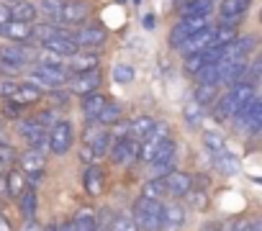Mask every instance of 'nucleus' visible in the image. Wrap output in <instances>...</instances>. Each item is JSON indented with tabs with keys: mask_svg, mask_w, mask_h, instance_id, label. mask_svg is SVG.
<instances>
[{
	"mask_svg": "<svg viewBox=\"0 0 262 231\" xmlns=\"http://www.w3.org/2000/svg\"><path fill=\"white\" fill-rule=\"evenodd\" d=\"M39 57V52L31 44H16V41H6L0 47V75L13 77L21 70H26L29 64H34Z\"/></svg>",
	"mask_w": 262,
	"mask_h": 231,
	"instance_id": "f257e3e1",
	"label": "nucleus"
},
{
	"mask_svg": "<svg viewBox=\"0 0 262 231\" xmlns=\"http://www.w3.org/2000/svg\"><path fill=\"white\" fill-rule=\"evenodd\" d=\"M134 221L142 231H162L165 223V200L142 195L134 205Z\"/></svg>",
	"mask_w": 262,
	"mask_h": 231,
	"instance_id": "f03ea898",
	"label": "nucleus"
},
{
	"mask_svg": "<svg viewBox=\"0 0 262 231\" xmlns=\"http://www.w3.org/2000/svg\"><path fill=\"white\" fill-rule=\"evenodd\" d=\"M108 149H111V131H108V129H103V124H100V126H95V121H90V126L85 129L82 149H80L82 162H85V165H93V159L105 157V154H108Z\"/></svg>",
	"mask_w": 262,
	"mask_h": 231,
	"instance_id": "7ed1b4c3",
	"label": "nucleus"
},
{
	"mask_svg": "<svg viewBox=\"0 0 262 231\" xmlns=\"http://www.w3.org/2000/svg\"><path fill=\"white\" fill-rule=\"evenodd\" d=\"M31 82H36L41 90H59L70 82V70L67 67H52V64H41L36 62L29 72Z\"/></svg>",
	"mask_w": 262,
	"mask_h": 231,
	"instance_id": "20e7f679",
	"label": "nucleus"
},
{
	"mask_svg": "<svg viewBox=\"0 0 262 231\" xmlns=\"http://www.w3.org/2000/svg\"><path fill=\"white\" fill-rule=\"evenodd\" d=\"M208 21H211V16H208V13H190V16H183V18H180V24L170 31V47L180 49V47L193 36V34L203 31V29L208 26Z\"/></svg>",
	"mask_w": 262,
	"mask_h": 231,
	"instance_id": "39448f33",
	"label": "nucleus"
},
{
	"mask_svg": "<svg viewBox=\"0 0 262 231\" xmlns=\"http://www.w3.org/2000/svg\"><path fill=\"white\" fill-rule=\"evenodd\" d=\"M72 144H75V129H72V124L70 121H57L49 129V149H52V154L62 157V154H67L72 149Z\"/></svg>",
	"mask_w": 262,
	"mask_h": 231,
	"instance_id": "423d86ee",
	"label": "nucleus"
},
{
	"mask_svg": "<svg viewBox=\"0 0 262 231\" xmlns=\"http://www.w3.org/2000/svg\"><path fill=\"white\" fill-rule=\"evenodd\" d=\"M108 154H111V162L113 165H131V162L139 157V142H134L128 134H123V136L113 139Z\"/></svg>",
	"mask_w": 262,
	"mask_h": 231,
	"instance_id": "0eeeda50",
	"label": "nucleus"
},
{
	"mask_svg": "<svg viewBox=\"0 0 262 231\" xmlns=\"http://www.w3.org/2000/svg\"><path fill=\"white\" fill-rule=\"evenodd\" d=\"M18 134L26 139L29 147L34 149H41V147H49V129L41 126L36 119H21L18 121Z\"/></svg>",
	"mask_w": 262,
	"mask_h": 231,
	"instance_id": "6e6552de",
	"label": "nucleus"
},
{
	"mask_svg": "<svg viewBox=\"0 0 262 231\" xmlns=\"http://www.w3.org/2000/svg\"><path fill=\"white\" fill-rule=\"evenodd\" d=\"M165 139H170V129H167V124H157V126L142 139V144H139V157H142V162H152Z\"/></svg>",
	"mask_w": 262,
	"mask_h": 231,
	"instance_id": "1a4fd4ad",
	"label": "nucleus"
},
{
	"mask_svg": "<svg viewBox=\"0 0 262 231\" xmlns=\"http://www.w3.org/2000/svg\"><path fill=\"white\" fill-rule=\"evenodd\" d=\"M0 39L6 41H16V44H31L34 41V24H26V21H6L0 26Z\"/></svg>",
	"mask_w": 262,
	"mask_h": 231,
	"instance_id": "9d476101",
	"label": "nucleus"
},
{
	"mask_svg": "<svg viewBox=\"0 0 262 231\" xmlns=\"http://www.w3.org/2000/svg\"><path fill=\"white\" fill-rule=\"evenodd\" d=\"M88 13H90V6L82 3V0H64V6H62L59 16L54 18V24H59V26H77V24H82L88 18Z\"/></svg>",
	"mask_w": 262,
	"mask_h": 231,
	"instance_id": "9b49d317",
	"label": "nucleus"
},
{
	"mask_svg": "<svg viewBox=\"0 0 262 231\" xmlns=\"http://www.w3.org/2000/svg\"><path fill=\"white\" fill-rule=\"evenodd\" d=\"M175 159H178V144H175V139L170 136V139H165L162 147L157 149V154H155V159H152V170H155L157 175H167V172H172Z\"/></svg>",
	"mask_w": 262,
	"mask_h": 231,
	"instance_id": "f8f14e48",
	"label": "nucleus"
},
{
	"mask_svg": "<svg viewBox=\"0 0 262 231\" xmlns=\"http://www.w3.org/2000/svg\"><path fill=\"white\" fill-rule=\"evenodd\" d=\"M100 70H85V72H75V77L67 82L70 85V93L75 95H88V93H95L100 87Z\"/></svg>",
	"mask_w": 262,
	"mask_h": 231,
	"instance_id": "ddd939ff",
	"label": "nucleus"
},
{
	"mask_svg": "<svg viewBox=\"0 0 262 231\" xmlns=\"http://www.w3.org/2000/svg\"><path fill=\"white\" fill-rule=\"evenodd\" d=\"M252 0H221V24H229V26H236L244 13L249 11Z\"/></svg>",
	"mask_w": 262,
	"mask_h": 231,
	"instance_id": "4468645a",
	"label": "nucleus"
},
{
	"mask_svg": "<svg viewBox=\"0 0 262 231\" xmlns=\"http://www.w3.org/2000/svg\"><path fill=\"white\" fill-rule=\"evenodd\" d=\"M162 180H165V188H167V195H170V198H183V195H188V190L193 188V177H190L188 172L172 170V172H167Z\"/></svg>",
	"mask_w": 262,
	"mask_h": 231,
	"instance_id": "2eb2a0df",
	"label": "nucleus"
},
{
	"mask_svg": "<svg viewBox=\"0 0 262 231\" xmlns=\"http://www.w3.org/2000/svg\"><path fill=\"white\" fill-rule=\"evenodd\" d=\"M105 39H108V34H105V29H100V26H85V29H80V31L75 34L77 47H80V49H90V52L98 49V47H103Z\"/></svg>",
	"mask_w": 262,
	"mask_h": 231,
	"instance_id": "dca6fc26",
	"label": "nucleus"
},
{
	"mask_svg": "<svg viewBox=\"0 0 262 231\" xmlns=\"http://www.w3.org/2000/svg\"><path fill=\"white\" fill-rule=\"evenodd\" d=\"M213 36H216V29H213V26H206L203 31L193 34L180 49H183L185 57H188V54H195V52H206V49L213 44Z\"/></svg>",
	"mask_w": 262,
	"mask_h": 231,
	"instance_id": "f3484780",
	"label": "nucleus"
},
{
	"mask_svg": "<svg viewBox=\"0 0 262 231\" xmlns=\"http://www.w3.org/2000/svg\"><path fill=\"white\" fill-rule=\"evenodd\" d=\"M44 98V90L36 85V82H18L16 85V93H13V98H8V100H16V103H21V105H34V103H39Z\"/></svg>",
	"mask_w": 262,
	"mask_h": 231,
	"instance_id": "a211bd4d",
	"label": "nucleus"
},
{
	"mask_svg": "<svg viewBox=\"0 0 262 231\" xmlns=\"http://www.w3.org/2000/svg\"><path fill=\"white\" fill-rule=\"evenodd\" d=\"M183 226H185V208H183L178 200L165 203V223H162V231H180Z\"/></svg>",
	"mask_w": 262,
	"mask_h": 231,
	"instance_id": "6ab92c4d",
	"label": "nucleus"
},
{
	"mask_svg": "<svg viewBox=\"0 0 262 231\" xmlns=\"http://www.w3.org/2000/svg\"><path fill=\"white\" fill-rule=\"evenodd\" d=\"M103 188H105V172L98 165H88V170H85V190H88V195L98 198L103 193Z\"/></svg>",
	"mask_w": 262,
	"mask_h": 231,
	"instance_id": "aec40b11",
	"label": "nucleus"
},
{
	"mask_svg": "<svg viewBox=\"0 0 262 231\" xmlns=\"http://www.w3.org/2000/svg\"><path fill=\"white\" fill-rule=\"evenodd\" d=\"M29 188V177H26V172L24 170H8L6 172V193L11 195V198H21V193Z\"/></svg>",
	"mask_w": 262,
	"mask_h": 231,
	"instance_id": "412c9836",
	"label": "nucleus"
},
{
	"mask_svg": "<svg viewBox=\"0 0 262 231\" xmlns=\"http://www.w3.org/2000/svg\"><path fill=\"white\" fill-rule=\"evenodd\" d=\"M105 103H108V98L100 95L98 90L82 95V113H85V119H88V121H98V113L105 108Z\"/></svg>",
	"mask_w": 262,
	"mask_h": 231,
	"instance_id": "4be33fe9",
	"label": "nucleus"
},
{
	"mask_svg": "<svg viewBox=\"0 0 262 231\" xmlns=\"http://www.w3.org/2000/svg\"><path fill=\"white\" fill-rule=\"evenodd\" d=\"M18 165H21V170H24L26 175L44 172V154H41V149H34V147H29V152L18 154Z\"/></svg>",
	"mask_w": 262,
	"mask_h": 231,
	"instance_id": "5701e85b",
	"label": "nucleus"
},
{
	"mask_svg": "<svg viewBox=\"0 0 262 231\" xmlns=\"http://www.w3.org/2000/svg\"><path fill=\"white\" fill-rule=\"evenodd\" d=\"M155 126H157V124H155L152 115H139V119H134V121H131V124L126 126V134H128L131 139H134V142H139V144H142V139H144Z\"/></svg>",
	"mask_w": 262,
	"mask_h": 231,
	"instance_id": "b1692460",
	"label": "nucleus"
},
{
	"mask_svg": "<svg viewBox=\"0 0 262 231\" xmlns=\"http://www.w3.org/2000/svg\"><path fill=\"white\" fill-rule=\"evenodd\" d=\"M239 129H247L249 134H259L262 131V100H254L252 108L247 110V115L239 121Z\"/></svg>",
	"mask_w": 262,
	"mask_h": 231,
	"instance_id": "393cba45",
	"label": "nucleus"
},
{
	"mask_svg": "<svg viewBox=\"0 0 262 231\" xmlns=\"http://www.w3.org/2000/svg\"><path fill=\"white\" fill-rule=\"evenodd\" d=\"M98 67V54H93V52H85V54H72V57H67V70L75 75V72H85V70H95Z\"/></svg>",
	"mask_w": 262,
	"mask_h": 231,
	"instance_id": "a878e982",
	"label": "nucleus"
},
{
	"mask_svg": "<svg viewBox=\"0 0 262 231\" xmlns=\"http://www.w3.org/2000/svg\"><path fill=\"white\" fill-rule=\"evenodd\" d=\"M36 16H39V8L34 3H29V0H16V3H11V18L34 24Z\"/></svg>",
	"mask_w": 262,
	"mask_h": 231,
	"instance_id": "bb28decb",
	"label": "nucleus"
},
{
	"mask_svg": "<svg viewBox=\"0 0 262 231\" xmlns=\"http://www.w3.org/2000/svg\"><path fill=\"white\" fill-rule=\"evenodd\" d=\"M211 154H213V165H216V170H219L221 175H234V172L239 170L236 157H234L231 152H226V147L219 149V152H211Z\"/></svg>",
	"mask_w": 262,
	"mask_h": 231,
	"instance_id": "cd10ccee",
	"label": "nucleus"
},
{
	"mask_svg": "<svg viewBox=\"0 0 262 231\" xmlns=\"http://www.w3.org/2000/svg\"><path fill=\"white\" fill-rule=\"evenodd\" d=\"M72 228L75 231H98V216L93 208H80L72 218Z\"/></svg>",
	"mask_w": 262,
	"mask_h": 231,
	"instance_id": "c85d7f7f",
	"label": "nucleus"
},
{
	"mask_svg": "<svg viewBox=\"0 0 262 231\" xmlns=\"http://www.w3.org/2000/svg\"><path fill=\"white\" fill-rule=\"evenodd\" d=\"M59 34H67V29L59 26V24H54V21L34 24V41H39V44H44V41H49V39H54V36H59Z\"/></svg>",
	"mask_w": 262,
	"mask_h": 231,
	"instance_id": "c756f323",
	"label": "nucleus"
},
{
	"mask_svg": "<svg viewBox=\"0 0 262 231\" xmlns=\"http://www.w3.org/2000/svg\"><path fill=\"white\" fill-rule=\"evenodd\" d=\"M211 62H216V54L213 52H195V54H188L185 57V72L188 75H195L201 67H206V64H211Z\"/></svg>",
	"mask_w": 262,
	"mask_h": 231,
	"instance_id": "7c9ffc66",
	"label": "nucleus"
},
{
	"mask_svg": "<svg viewBox=\"0 0 262 231\" xmlns=\"http://www.w3.org/2000/svg\"><path fill=\"white\" fill-rule=\"evenodd\" d=\"M18 208H21V213H24L26 221L36 218V188L29 185V188L21 193V198H18Z\"/></svg>",
	"mask_w": 262,
	"mask_h": 231,
	"instance_id": "2f4dec72",
	"label": "nucleus"
},
{
	"mask_svg": "<svg viewBox=\"0 0 262 231\" xmlns=\"http://www.w3.org/2000/svg\"><path fill=\"white\" fill-rule=\"evenodd\" d=\"M193 77H195L198 85H219V80H221V67H219V62H211V64L201 67Z\"/></svg>",
	"mask_w": 262,
	"mask_h": 231,
	"instance_id": "473e14b6",
	"label": "nucleus"
},
{
	"mask_svg": "<svg viewBox=\"0 0 262 231\" xmlns=\"http://www.w3.org/2000/svg\"><path fill=\"white\" fill-rule=\"evenodd\" d=\"M118 119H121V105L118 103H111V100L98 113V124H103V126H113V124H118Z\"/></svg>",
	"mask_w": 262,
	"mask_h": 231,
	"instance_id": "72a5a7b5",
	"label": "nucleus"
},
{
	"mask_svg": "<svg viewBox=\"0 0 262 231\" xmlns=\"http://www.w3.org/2000/svg\"><path fill=\"white\" fill-rule=\"evenodd\" d=\"M185 121H188V126H198L201 124V119H203V105L193 98V100H188L185 103Z\"/></svg>",
	"mask_w": 262,
	"mask_h": 231,
	"instance_id": "f704fd0d",
	"label": "nucleus"
},
{
	"mask_svg": "<svg viewBox=\"0 0 262 231\" xmlns=\"http://www.w3.org/2000/svg\"><path fill=\"white\" fill-rule=\"evenodd\" d=\"M111 231H139V226H137L134 216L118 213V216H113V221H111Z\"/></svg>",
	"mask_w": 262,
	"mask_h": 231,
	"instance_id": "c9c22d12",
	"label": "nucleus"
},
{
	"mask_svg": "<svg viewBox=\"0 0 262 231\" xmlns=\"http://www.w3.org/2000/svg\"><path fill=\"white\" fill-rule=\"evenodd\" d=\"M216 95H219V85H198L193 98H195L201 105H211V103L216 100Z\"/></svg>",
	"mask_w": 262,
	"mask_h": 231,
	"instance_id": "e433bc0d",
	"label": "nucleus"
},
{
	"mask_svg": "<svg viewBox=\"0 0 262 231\" xmlns=\"http://www.w3.org/2000/svg\"><path fill=\"white\" fill-rule=\"evenodd\" d=\"M142 195H152V198H165L167 195V188H165V180L157 177V180H149L142 190Z\"/></svg>",
	"mask_w": 262,
	"mask_h": 231,
	"instance_id": "4c0bfd02",
	"label": "nucleus"
},
{
	"mask_svg": "<svg viewBox=\"0 0 262 231\" xmlns=\"http://www.w3.org/2000/svg\"><path fill=\"white\" fill-rule=\"evenodd\" d=\"M62 6H64V0H41V6H39V11L49 18V21H54L57 16H59V11H62Z\"/></svg>",
	"mask_w": 262,
	"mask_h": 231,
	"instance_id": "58836bf2",
	"label": "nucleus"
},
{
	"mask_svg": "<svg viewBox=\"0 0 262 231\" xmlns=\"http://www.w3.org/2000/svg\"><path fill=\"white\" fill-rule=\"evenodd\" d=\"M188 195H190V205L195 208V211H206L208 208V193L206 190H188Z\"/></svg>",
	"mask_w": 262,
	"mask_h": 231,
	"instance_id": "ea45409f",
	"label": "nucleus"
},
{
	"mask_svg": "<svg viewBox=\"0 0 262 231\" xmlns=\"http://www.w3.org/2000/svg\"><path fill=\"white\" fill-rule=\"evenodd\" d=\"M113 80L116 82H131L134 80V67L131 64H116L113 67Z\"/></svg>",
	"mask_w": 262,
	"mask_h": 231,
	"instance_id": "a19ab883",
	"label": "nucleus"
},
{
	"mask_svg": "<svg viewBox=\"0 0 262 231\" xmlns=\"http://www.w3.org/2000/svg\"><path fill=\"white\" fill-rule=\"evenodd\" d=\"M0 162H3V165H16L18 162V152H16V147L11 142L0 144Z\"/></svg>",
	"mask_w": 262,
	"mask_h": 231,
	"instance_id": "79ce46f5",
	"label": "nucleus"
},
{
	"mask_svg": "<svg viewBox=\"0 0 262 231\" xmlns=\"http://www.w3.org/2000/svg\"><path fill=\"white\" fill-rule=\"evenodd\" d=\"M203 144H206V149L208 152H219V149H224L226 144H224V139L216 134V131H206L203 134Z\"/></svg>",
	"mask_w": 262,
	"mask_h": 231,
	"instance_id": "37998d69",
	"label": "nucleus"
},
{
	"mask_svg": "<svg viewBox=\"0 0 262 231\" xmlns=\"http://www.w3.org/2000/svg\"><path fill=\"white\" fill-rule=\"evenodd\" d=\"M244 80H247V82H257V80H262V54L252 59V64L247 67V77H244Z\"/></svg>",
	"mask_w": 262,
	"mask_h": 231,
	"instance_id": "c03bdc74",
	"label": "nucleus"
},
{
	"mask_svg": "<svg viewBox=\"0 0 262 231\" xmlns=\"http://www.w3.org/2000/svg\"><path fill=\"white\" fill-rule=\"evenodd\" d=\"M183 13L190 16V13H211V0H195V3H188L183 6Z\"/></svg>",
	"mask_w": 262,
	"mask_h": 231,
	"instance_id": "a18cd8bd",
	"label": "nucleus"
},
{
	"mask_svg": "<svg viewBox=\"0 0 262 231\" xmlns=\"http://www.w3.org/2000/svg\"><path fill=\"white\" fill-rule=\"evenodd\" d=\"M16 85H18V80H13V77H3V80H0V98H3V100L13 98Z\"/></svg>",
	"mask_w": 262,
	"mask_h": 231,
	"instance_id": "49530a36",
	"label": "nucleus"
},
{
	"mask_svg": "<svg viewBox=\"0 0 262 231\" xmlns=\"http://www.w3.org/2000/svg\"><path fill=\"white\" fill-rule=\"evenodd\" d=\"M34 119L41 124V126H47V129H52L57 121H54V110H41V113H36Z\"/></svg>",
	"mask_w": 262,
	"mask_h": 231,
	"instance_id": "de8ad7c7",
	"label": "nucleus"
},
{
	"mask_svg": "<svg viewBox=\"0 0 262 231\" xmlns=\"http://www.w3.org/2000/svg\"><path fill=\"white\" fill-rule=\"evenodd\" d=\"M6 21H11V3L0 0V26H3Z\"/></svg>",
	"mask_w": 262,
	"mask_h": 231,
	"instance_id": "09e8293b",
	"label": "nucleus"
},
{
	"mask_svg": "<svg viewBox=\"0 0 262 231\" xmlns=\"http://www.w3.org/2000/svg\"><path fill=\"white\" fill-rule=\"evenodd\" d=\"M231 231H252V223H249V221H236V223L231 226Z\"/></svg>",
	"mask_w": 262,
	"mask_h": 231,
	"instance_id": "8fccbe9b",
	"label": "nucleus"
},
{
	"mask_svg": "<svg viewBox=\"0 0 262 231\" xmlns=\"http://www.w3.org/2000/svg\"><path fill=\"white\" fill-rule=\"evenodd\" d=\"M24 231H41V226L36 223V218H31V221L24 223Z\"/></svg>",
	"mask_w": 262,
	"mask_h": 231,
	"instance_id": "3c124183",
	"label": "nucleus"
},
{
	"mask_svg": "<svg viewBox=\"0 0 262 231\" xmlns=\"http://www.w3.org/2000/svg\"><path fill=\"white\" fill-rule=\"evenodd\" d=\"M0 231H11V223H8L6 216H0Z\"/></svg>",
	"mask_w": 262,
	"mask_h": 231,
	"instance_id": "603ef678",
	"label": "nucleus"
},
{
	"mask_svg": "<svg viewBox=\"0 0 262 231\" xmlns=\"http://www.w3.org/2000/svg\"><path fill=\"white\" fill-rule=\"evenodd\" d=\"M8 142H11V139H8V131L0 126V144H8Z\"/></svg>",
	"mask_w": 262,
	"mask_h": 231,
	"instance_id": "864d4df0",
	"label": "nucleus"
},
{
	"mask_svg": "<svg viewBox=\"0 0 262 231\" xmlns=\"http://www.w3.org/2000/svg\"><path fill=\"white\" fill-rule=\"evenodd\" d=\"M144 26H147V29H152V26H155V21H152V16H147V18H144Z\"/></svg>",
	"mask_w": 262,
	"mask_h": 231,
	"instance_id": "5fc2aeb1",
	"label": "nucleus"
},
{
	"mask_svg": "<svg viewBox=\"0 0 262 231\" xmlns=\"http://www.w3.org/2000/svg\"><path fill=\"white\" fill-rule=\"evenodd\" d=\"M188 3H195V0H178V6L183 8V6H188Z\"/></svg>",
	"mask_w": 262,
	"mask_h": 231,
	"instance_id": "6e6d98bb",
	"label": "nucleus"
},
{
	"mask_svg": "<svg viewBox=\"0 0 262 231\" xmlns=\"http://www.w3.org/2000/svg\"><path fill=\"white\" fill-rule=\"evenodd\" d=\"M252 231H262V221H259V223H254V226H252Z\"/></svg>",
	"mask_w": 262,
	"mask_h": 231,
	"instance_id": "4d7b16f0",
	"label": "nucleus"
},
{
	"mask_svg": "<svg viewBox=\"0 0 262 231\" xmlns=\"http://www.w3.org/2000/svg\"><path fill=\"white\" fill-rule=\"evenodd\" d=\"M203 231H221V228H219V226H206Z\"/></svg>",
	"mask_w": 262,
	"mask_h": 231,
	"instance_id": "13d9d810",
	"label": "nucleus"
},
{
	"mask_svg": "<svg viewBox=\"0 0 262 231\" xmlns=\"http://www.w3.org/2000/svg\"><path fill=\"white\" fill-rule=\"evenodd\" d=\"M3 167H6V165H3V162H0V175H3Z\"/></svg>",
	"mask_w": 262,
	"mask_h": 231,
	"instance_id": "bf43d9fd",
	"label": "nucleus"
},
{
	"mask_svg": "<svg viewBox=\"0 0 262 231\" xmlns=\"http://www.w3.org/2000/svg\"><path fill=\"white\" fill-rule=\"evenodd\" d=\"M6 3H16V0H6Z\"/></svg>",
	"mask_w": 262,
	"mask_h": 231,
	"instance_id": "052dcab7",
	"label": "nucleus"
},
{
	"mask_svg": "<svg viewBox=\"0 0 262 231\" xmlns=\"http://www.w3.org/2000/svg\"><path fill=\"white\" fill-rule=\"evenodd\" d=\"M259 21H262V13H259Z\"/></svg>",
	"mask_w": 262,
	"mask_h": 231,
	"instance_id": "680f3d73",
	"label": "nucleus"
}]
</instances>
